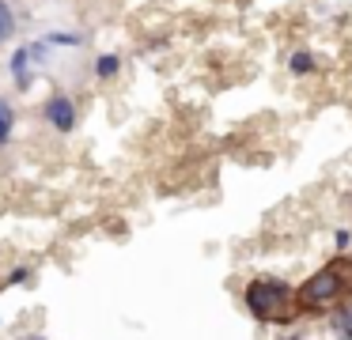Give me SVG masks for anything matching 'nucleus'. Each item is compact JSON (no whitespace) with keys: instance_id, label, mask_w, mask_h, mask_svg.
<instances>
[{"instance_id":"nucleus-1","label":"nucleus","mask_w":352,"mask_h":340,"mask_svg":"<svg viewBox=\"0 0 352 340\" xmlns=\"http://www.w3.org/2000/svg\"><path fill=\"white\" fill-rule=\"evenodd\" d=\"M352 295V257H333L322 264L296 295L299 314H318V310H333Z\"/></svg>"},{"instance_id":"nucleus-2","label":"nucleus","mask_w":352,"mask_h":340,"mask_svg":"<svg viewBox=\"0 0 352 340\" xmlns=\"http://www.w3.org/2000/svg\"><path fill=\"white\" fill-rule=\"evenodd\" d=\"M246 310L261 321H292L296 317V291L284 280H254L246 284Z\"/></svg>"},{"instance_id":"nucleus-3","label":"nucleus","mask_w":352,"mask_h":340,"mask_svg":"<svg viewBox=\"0 0 352 340\" xmlns=\"http://www.w3.org/2000/svg\"><path fill=\"white\" fill-rule=\"evenodd\" d=\"M46 121L57 128V133H69V128L76 125V110H72V102L65 95H54L46 102Z\"/></svg>"},{"instance_id":"nucleus-4","label":"nucleus","mask_w":352,"mask_h":340,"mask_svg":"<svg viewBox=\"0 0 352 340\" xmlns=\"http://www.w3.org/2000/svg\"><path fill=\"white\" fill-rule=\"evenodd\" d=\"M27 60H31V49H16V57H12V72H16V87H19V91L31 87V76H27Z\"/></svg>"},{"instance_id":"nucleus-5","label":"nucleus","mask_w":352,"mask_h":340,"mask_svg":"<svg viewBox=\"0 0 352 340\" xmlns=\"http://www.w3.org/2000/svg\"><path fill=\"white\" fill-rule=\"evenodd\" d=\"M16 34V15H12L8 0H0V42H8Z\"/></svg>"},{"instance_id":"nucleus-6","label":"nucleus","mask_w":352,"mask_h":340,"mask_svg":"<svg viewBox=\"0 0 352 340\" xmlns=\"http://www.w3.org/2000/svg\"><path fill=\"white\" fill-rule=\"evenodd\" d=\"M333 332H337V337H344V340H352V310L337 306V314H333Z\"/></svg>"},{"instance_id":"nucleus-7","label":"nucleus","mask_w":352,"mask_h":340,"mask_svg":"<svg viewBox=\"0 0 352 340\" xmlns=\"http://www.w3.org/2000/svg\"><path fill=\"white\" fill-rule=\"evenodd\" d=\"M118 68H122V60H118L114 53H107V57H99V65H95V72H99L102 80H110V76H114Z\"/></svg>"},{"instance_id":"nucleus-8","label":"nucleus","mask_w":352,"mask_h":340,"mask_svg":"<svg viewBox=\"0 0 352 340\" xmlns=\"http://www.w3.org/2000/svg\"><path fill=\"white\" fill-rule=\"evenodd\" d=\"M311 68H314L311 53H296V57H292V72H311Z\"/></svg>"},{"instance_id":"nucleus-9","label":"nucleus","mask_w":352,"mask_h":340,"mask_svg":"<svg viewBox=\"0 0 352 340\" xmlns=\"http://www.w3.org/2000/svg\"><path fill=\"white\" fill-rule=\"evenodd\" d=\"M46 42H50V45H80V38H76V34H50Z\"/></svg>"},{"instance_id":"nucleus-10","label":"nucleus","mask_w":352,"mask_h":340,"mask_svg":"<svg viewBox=\"0 0 352 340\" xmlns=\"http://www.w3.org/2000/svg\"><path fill=\"white\" fill-rule=\"evenodd\" d=\"M0 125H12V106L0 98Z\"/></svg>"},{"instance_id":"nucleus-11","label":"nucleus","mask_w":352,"mask_h":340,"mask_svg":"<svg viewBox=\"0 0 352 340\" xmlns=\"http://www.w3.org/2000/svg\"><path fill=\"white\" fill-rule=\"evenodd\" d=\"M8 136H12V125H0V144H8Z\"/></svg>"},{"instance_id":"nucleus-12","label":"nucleus","mask_w":352,"mask_h":340,"mask_svg":"<svg viewBox=\"0 0 352 340\" xmlns=\"http://www.w3.org/2000/svg\"><path fill=\"white\" fill-rule=\"evenodd\" d=\"M27 340H42V337H27Z\"/></svg>"}]
</instances>
